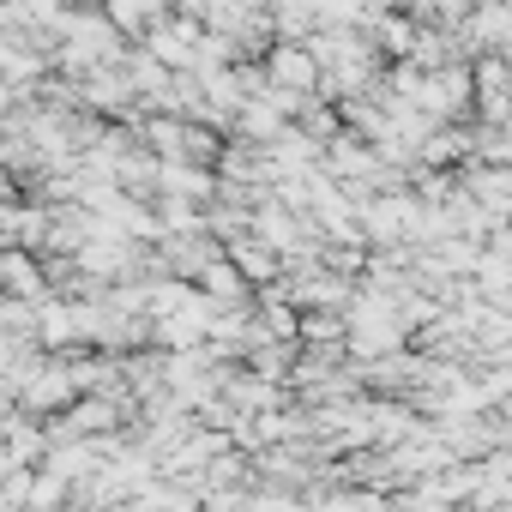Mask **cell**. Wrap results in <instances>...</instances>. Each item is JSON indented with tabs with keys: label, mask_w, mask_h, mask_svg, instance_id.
Here are the masks:
<instances>
[{
	"label": "cell",
	"mask_w": 512,
	"mask_h": 512,
	"mask_svg": "<svg viewBox=\"0 0 512 512\" xmlns=\"http://www.w3.org/2000/svg\"><path fill=\"white\" fill-rule=\"evenodd\" d=\"M272 79H278L284 91H308V85L320 79V61H314L308 49H278V55H272Z\"/></svg>",
	"instance_id": "obj_1"
},
{
	"label": "cell",
	"mask_w": 512,
	"mask_h": 512,
	"mask_svg": "<svg viewBox=\"0 0 512 512\" xmlns=\"http://www.w3.org/2000/svg\"><path fill=\"white\" fill-rule=\"evenodd\" d=\"M13 464H19V458H13V446H0V482L13 476Z\"/></svg>",
	"instance_id": "obj_2"
}]
</instances>
